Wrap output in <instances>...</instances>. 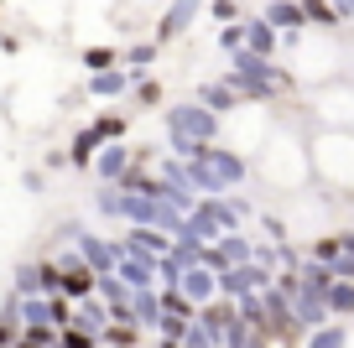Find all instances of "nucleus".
Here are the masks:
<instances>
[{"instance_id": "obj_1", "label": "nucleus", "mask_w": 354, "mask_h": 348, "mask_svg": "<svg viewBox=\"0 0 354 348\" xmlns=\"http://www.w3.org/2000/svg\"><path fill=\"white\" fill-rule=\"evenodd\" d=\"M183 177H188V187H198L203 197H219V193H230V187H240L245 182V162L234 151H224V146H198V151L183 162Z\"/></svg>"}, {"instance_id": "obj_2", "label": "nucleus", "mask_w": 354, "mask_h": 348, "mask_svg": "<svg viewBox=\"0 0 354 348\" xmlns=\"http://www.w3.org/2000/svg\"><path fill=\"white\" fill-rule=\"evenodd\" d=\"M214 135H219V115H214L209 104H177V109H167V146H172L183 162H188L198 146H209Z\"/></svg>"}, {"instance_id": "obj_3", "label": "nucleus", "mask_w": 354, "mask_h": 348, "mask_svg": "<svg viewBox=\"0 0 354 348\" xmlns=\"http://www.w3.org/2000/svg\"><path fill=\"white\" fill-rule=\"evenodd\" d=\"M308 260L328 265L333 276L354 281V234H328V240H313L308 244Z\"/></svg>"}, {"instance_id": "obj_4", "label": "nucleus", "mask_w": 354, "mask_h": 348, "mask_svg": "<svg viewBox=\"0 0 354 348\" xmlns=\"http://www.w3.org/2000/svg\"><path fill=\"white\" fill-rule=\"evenodd\" d=\"M68 240H73V250L84 255L88 271H115V260H120V244L115 240H100V234H88V229H78V224H73Z\"/></svg>"}, {"instance_id": "obj_5", "label": "nucleus", "mask_w": 354, "mask_h": 348, "mask_svg": "<svg viewBox=\"0 0 354 348\" xmlns=\"http://www.w3.org/2000/svg\"><path fill=\"white\" fill-rule=\"evenodd\" d=\"M328 322V302H323V291H308V286H297L292 291V333H313V327Z\"/></svg>"}, {"instance_id": "obj_6", "label": "nucleus", "mask_w": 354, "mask_h": 348, "mask_svg": "<svg viewBox=\"0 0 354 348\" xmlns=\"http://www.w3.org/2000/svg\"><path fill=\"white\" fill-rule=\"evenodd\" d=\"M177 291L188 296L193 307H203V302H214V296H219V291H214V271H209V265H188V271L177 276Z\"/></svg>"}, {"instance_id": "obj_7", "label": "nucleus", "mask_w": 354, "mask_h": 348, "mask_svg": "<svg viewBox=\"0 0 354 348\" xmlns=\"http://www.w3.org/2000/svg\"><path fill=\"white\" fill-rule=\"evenodd\" d=\"M131 156H136L131 146H110V141H104L100 151H94V162H88V166H94V172H100L104 182L115 187V182H120V177H125V166H131Z\"/></svg>"}, {"instance_id": "obj_8", "label": "nucleus", "mask_w": 354, "mask_h": 348, "mask_svg": "<svg viewBox=\"0 0 354 348\" xmlns=\"http://www.w3.org/2000/svg\"><path fill=\"white\" fill-rule=\"evenodd\" d=\"M203 11V0H172V11L162 16V26H156V42H172V37H183L193 26V16Z\"/></svg>"}, {"instance_id": "obj_9", "label": "nucleus", "mask_w": 354, "mask_h": 348, "mask_svg": "<svg viewBox=\"0 0 354 348\" xmlns=\"http://www.w3.org/2000/svg\"><path fill=\"white\" fill-rule=\"evenodd\" d=\"M115 276H120L131 291H146V286L156 281V260H141V255H125V250H120V260H115Z\"/></svg>"}, {"instance_id": "obj_10", "label": "nucleus", "mask_w": 354, "mask_h": 348, "mask_svg": "<svg viewBox=\"0 0 354 348\" xmlns=\"http://www.w3.org/2000/svg\"><path fill=\"white\" fill-rule=\"evenodd\" d=\"M68 322L100 338V333H104V322H110V312H104V302H100V296L88 291V296H78V302H73V317H68Z\"/></svg>"}, {"instance_id": "obj_11", "label": "nucleus", "mask_w": 354, "mask_h": 348, "mask_svg": "<svg viewBox=\"0 0 354 348\" xmlns=\"http://www.w3.org/2000/svg\"><path fill=\"white\" fill-rule=\"evenodd\" d=\"M156 317H162V302H156V286H146V291H131V322L141 327V333H151Z\"/></svg>"}, {"instance_id": "obj_12", "label": "nucleus", "mask_w": 354, "mask_h": 348, "mask_svg": "<svg viewBox=\"0 0 354 348\" xmlns=\"http://www.w3.org/2000/svg\"><path fill=\"white\" fill-rule=\"evenodd\" d=\"M266 26L297 32V26H308V16H302V6H297V0H271V6H266Z\"/></svg>"}, {"instance_id": "obj_13", "label": "nucleus", "mask_w": 354, "mask_h": 348, "mask_svg": "<svg viewBox=\"0 0 354 348\" xmlns=\"http://www.w3.org/2000/svg\"><path fill=\"white\" fill-rule=\"evenodd\" d=\"M323 302H328V317H349V312H354V281L333 276V286L323 291Z\"/></svg>"}, {"instance_id": "obj_14", "label": "nucleus", "mask_w": 354, "mask_h": 348, "mask_svg": "<svg viewBox=\"0 0 354 348\" xmlns=\"http://www.w3.org/2000/svg\"><path fill=\"white\" fill-rule=\"evenodd\" d=\"M302 338H308L302 348H344V343H349V327H344V322H333V317H328L323 327H313V333H302Z\"/></svg>"}, {"instance_id": "obj_15", "label": "nucleus", "mask_w": 354, "mask_h": 348, "mask_svg": "<svg viewBox=\"0 0 354 348\" xmlns=\"http://www.w3.org/2000/svg\"><path fill=\"white\" fill-rule=\"evenodd\" d=\"M240 32H245V47H250V52L271 57V47H277V26H266V21H240Z\"/></svg>"}, {"instance_id": "obj_16", "label": "nucleus", "mask_w": 354, "mask_h": 348, "mask_svg": "<svg viewBox=\"0 0 354 348\" xmlns=\"http://www.w3.org/2000/svg\"><path fill=\"white\" fill-rule=\"evenodd\" d=\"M11 291H16V296H42V260H26V265H16V276H11Z\"/></svg>"}, {"instance_id": "obj_17", "label": "nucleus", "mask_w": 354, "mask_h": 348, "mask_svg": "<svg viewBox=\"0 0 354 348\" xmlns=\"http://www.w3.org/2000/svg\"><path fill=\"white\" fill-rule=\"evenodd\" d=\"M131 84V73H120V68H104V73L88 78V94H100V99H115L120 88Z\"/></svg>"}, {"instance_id": "obj_18", "label": "nucleus", "mask_w": 354, "mask_h": 348, "mask_svg": "<svg viewBox=\"0 0 354 348\" xmlns=\"http://www.w3.org/2000/svg\"><path fill=\"white\" fill-rule=\"evenodd\" d=\"M100 146H104V141H100V130L88 125V130H78V135H73V151H68V162H73V166H88Z\"/></svg>"}, {"instance_id": "obj_19", "label": "nucleus", "mask_w": 354, "mask_h": 348, "mask_svg": "<svg viewBox=\"0 0 354 348\" xmlns=\"http://www.w3.org/2000/svg\"><path fill=\"white\" fill-rule=\"evenodd\" d=\"M198 104H209L214 115H224V109H234L240 99H234V88H230V84H203V88H198Z\"/></svg>"}, {"instance_id": "obj_20", "label": "nucleus", "mask_w": 354, "mask_h": 348, "mask_svg": "<svg viewBox=\"0 0 354 348\" xmlns=\"http://www.w3.org/2000/svg\"><path fill=\"white\" fill-rule=\"evenodd\" d=\"M156 302H162V312H167V317H183V322H188V317L198 312V307H193L188 296L177 291V286H162V291H156Z\"/></svg>"}, {"instance_id": "obj_21", "label": "nucleus", "mask_w": 354, "mask_h": 348, "mask_svg": "<svg viewBox=\"0 0 354 348\" xmlns=\"http://www.w3.org/2000/svg\"><path fill=\"white\" fill-rule=\"evenodd\" d=\"M177 343H183V348H219V338H214L198 317H188V322H183V333H177Z\"/></svg>"}, {"instance_id": "obj_22", "label": "nucleus", "mask_w": 354, "mask_h": 348, "mask_svg": "<svg viewBox=\"0 0 354 348\" xmlns=\"http://www.w3.org/2000/svg\"><path fill=\"white\" fill-rule=\"evenodd\" d=\"M57 348H100V338H94V333H84V327H73V322H68V327H57Z\"/></svg>"}, {"instance_id": "obj_23", "label": "nucleus", "mask_w": 354, "mask_h": 348, "mask_svg": "<svg viewBox=\"0 0 354 348\" xmlns=\"http://www.w3.org/2000/svg\"><path fill=\"white\" fill-rule=\"evenodd\" d=\"M297 6H302V16H308V21H318V26H339V16H333L328 0H297Z\"/></svg>"}, {"instance_id": "obj_24", "label": "nucleus", "mask_w": 354, "mask_h": 348, "mask_svg": "<svg viewBox=\"0 0 354 348\" xmlns=\"http://www.w3.org/2000/svg\"><path fill=\"white\" fill-rule=\"evenodd\" d=\"M120 63V52H115V47H88L84 52V68L88 73H104V68H115Z\"/></svg>"}, {"instance_id": "obj_25", "label": "nucleus", "mask_w": 354, "mask_h": 348, "mask_svg": "<svg viewBox=\"0 0 354 348\" xmlns=\"http://www.w3.org/2000/svg\"><path fill=\"white\" fill-rule=\"evenodd\" d=\"M125 63H131V78H141V73H146V63H156V42L131 47V52H125Z\"/></svg>"}, {"instance_id": "obj_26", "label": "nucleus", "mask_w": 354, "mask_h": 348, "mask_svg": "<svg viewBox=\"0 0 354 348\" xmlns=\"http://www.w3.org/2000/svg\"><path fill=\"white\" fill-rule=\"evenodd\" d=\"M68 317H73V302H68V296H47V322L53 327H68Z\"/></svg>"}, {"instance_id": "obj_27", "label": "nucleus", "mask_w": 354, "mask_h": 348, "mask_svg": "<svg viewBox=\"0 0 354 348\" xmlns=\"http://www.w3.org/2000/svg\"><path fill=\"white\" fill-rule=\"evenodd\" d=\"M94 130H100V141H120V135H125V115H100Z\"/></svg>"}, {"instance_id": "obj_28", "label": "nucleus", "mask_w": 354, "mask_h": 348, "mask_svg": "<svg viewBox=\"0 0 354 348\" xmlns=\"http://www.w3.org/2000/svg\"><path fill=\"white\" fill-rule=\"evenodd\" d=\"M136 99L141 104H162V84L156 78H136Z\"/></svg>"}, {"instance_id": "obj_29", "label": "nucleus", "mask_w": 354, "mask_h": 348, "mask_svg": "<svg viewBox=\"0 0 354 348\" xmlns=\"http://www.w3.org/2000/svg\"><path fill=\"white\" fill-rule=\"evenodd\" d=\"M214 21H240V6L234 0H214Z\"/></svg>"}, {"instance_id": "obj_30", "label": "nucleus", "mask_w": 354, "mask_h": 348, "mask_svg": "<svg viewBox=\"0 0 354 348\" xmlns=\"http://www.w3.org/2000/svg\"><path fill=\"white\" fill-rule=\"evenodd\" d=\"M333 6V16H339V21H354V0H328Z\"/></svg>"}, {"instance_id": "obj_31", "label": "nucleus", "mask_w": 354, "mask_h": 348, "mask_svg": "<svg viewBox=\"0 0 354 348\" xmlns=\"http://www.w3.org/2000/svg\"><path fill=\"white\" fill-rule=\"evenodd\" d=\"M47 348H57V343H47Z\"/></svg>"}, {"instance_id": "obj_32", "label": "nucleus", "mask_w": 354, "mask_h": 348, "mask_svg": "<svg viewBox=\"0 0 354 348\" xmlns=\"http://www.w3.org/2000/svg\"><path fill=\"white\" fill-rule=\"evenodd\" d=\"M100 348H104V343H100Z\"/></svg>"}]
</instances>
